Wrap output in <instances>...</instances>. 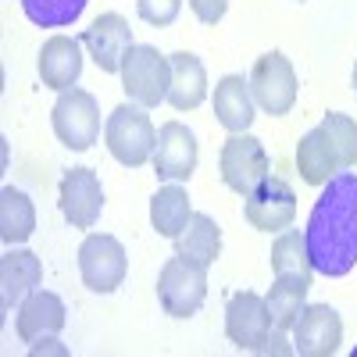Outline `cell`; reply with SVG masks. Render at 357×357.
Returning <instances> with one entry per match:
<instances>
[{"label":"cell","mask_w":357,"mask_h":357,"mask_svg":"<svg viewBox=\"0 0 357 357\" xmlns=\"http://www.w3.org/2000/svg\"><path fill=\"white\" fill-rule=\"evenodd\" d=\"M190 218H193V207H190V193L183 186H161L151 197V222L165 240H178L186 232Z\"/></svg>","instance_id":"22"},{"label":"cell","mask_w":357,"mask_h":357,"mask_svg":"<svg viewBox=\"0 0 357 357\" xmlns=\"http://www.w3.org/2000/svg\"><path fill=\"white\" fill-rule=\"evenodd\" d=\"M272 272L275 279H289V282H304L311 286V254H307V240L301 229H282V236L272 243Z\"/></svg>","instance_id":"21"},{"label":"cell","mask_w":357,"mask_h":357,"mask_svg":"<svg viewBox=\"0 0 357 357\" xmlns=\"http://www.w3.org/2000/svg\"><path fill=\"white\" fill-rule=\"evenodd\" d=\"M43 279V264L33 250H8L0 257V293H4V307L11 311L18 301H25Z\"/></svg>","instance_id":"19"},{"label":"cell","mask_w":357,"mask_h":357,"mask_svg":"<svg viewBox=\"0 0 357 357\" xmlns=\"http://www.w3.org/2000/svg\"><path fill=\"white\" fill-rule=\"evenodd\" d=\"M215 114L229 132H247L254 122V93L243 75H225L215 86Z\"/></svg>","instance_id":"20"},{"label":"cell","mask_w":357,"mask_h":357,"mask_svg":"<svg viewBox=\"0 0 357 357\" xmlns=\"http://www.w3.org/2000/svg\"><path fill=\"white\" fill-rule=\"evenodd\" d=\"M207 296V264L175 254L158 275V301L172 318H193Z\"/></svg>","instance_id":"3"},{"label":"cell","mask_w":357,"mask_h":357,"mask_svg":"<svg viewBox=\"0 0 357 357\" xmlns=\"http://www.w3.org/2000/svg\"><path fill=\"white\" fill-rule=\"evenodd\" d=\"M307 289L311 286H304V282H289V279H275L272 282V289H268V296H264V304H268V314H272V325L275 329H293L296 325V318H301V311L307 307L304 301H307Z\"/></svg>","instance_id":"25"},{"label":"cell","mask_w":357,"mask_h":357,"mask_svg":"<svg viewBox=\"0 0 357 357\" xmlns=\"http://www.w3.org/2000/svg\"><path fill=\"white\" fill-rule=\"evenodd\" d=\"M54 136L61 139L68 151H89L100 136V107H97V97L86 93V89L72 86L65 89L54 104Z\"/></svg>","instance_id":"5"},{"label":"cell","mask_w":357,"mask_h":357,"mask_svg":"<svg viewBox=\"0 0 357 357\" xmlns=\"http://www.w3.org/2000/svg\"><path fill=\"white\" fill-rule=\"evenodd\" d=\"M354 93H357V65H354Z\"/></svg>","instance_id":"30"},{"label":"cell","mask_w":357,"mask_h":357,"mask_svg":"<svg viewBox=\"0 0 357 357\" xmlns=\"http://www.w3.org/2000/svg\"><path fill=\"white\" fill-rule=\"evenodd\" d=\"M318 126L325 129V136L333 139L336 154H340V165L343 168H354L357 165V122H354V118L350 114H340V111H329Z\"/></svg>","instance_id":"27"},{"label":"cell","mask_w":357,"mask_h":357,"mask_svg":"<svg viewBox=\"0 0 357 357\" xmlns=\"http://www.w3.org/2000/svg\"><path fill=\"white\" fill-rule=\"evenodd\" d=\"M82 75V40L75 36H65L57 33L43 43L40 50V79L43 86L57 89V93H65V89H72Z\"/></svg>","instance_id":"16"},{"label":"cell","mask_w":357,"mask_h":357,"mask_svg":"<svg viewBox=\"0 0 357 357\" xmlns=\"http://www.w3.org/2000/svg\"><path fill=\"white\" fill-rule=\"evenodd\" d=\"M136 11L146 25H172L178 18V11H183V0H136Z\"/></svg>","instance_id":"28"},{"label":"cell","mask_w":357,"mask_h":357,"mask_svg":"<svg viewBox=\"0 0 357 357\" xmlns=\"http://www.w3.org/2000/svg\"><path fill=\"white\" fill-rule=\"evenodd\" d=\"M79 40L89 47V57L97 61L100 72H122V61L132 47V29L118 11H107L89 25Z\"/></svg>","instance_id":"14"},{"label":"cell","mask_w":357,"mask_h":357,"mask_svg":"<svg viewBox=\"0 0 357 357\" xmlns=\"http://www.w3.org/2000/svg\"><path fill=\"white\" fill-rule=\"evenodd\" d=\"M154 172L158 178H168V183H186L197 172V139L183 122H165L158 129Z\"/></svg>","instance_id":"13"},{"label":"cell","mask_w":357,"mask_h":357,"mask_svg":"<svg viewBox=\"0 0 357 357\" xmlns=\"http://www.w3.org/2000/svg\"><path fill=\"white\" fill-rule=\"evenodd\" d=\"M104 211V186L93 168H72L61 178V215L75 229H93Z\"/></svg>","instance_id":"12"},{"label":"cell","mask_w":357,"mask_h":357,"mask_svg":"<svg viewBox=\"0 0 357 357\" xmlns=\"http://www.w3.org/2000/svg\"><path fill=\"white\" fill-rule=\"evenodd\" d=\"M175 254L193 257V261H200V264L211 268V264L218 261V254H222V229H218V222H215L211 215L193 211L186 232L175 240Z\"/></svg>","instance_id":"24"},{"label":"cell","mask_w":357,"mask_h":357,"mask_svg":"<svg viewBox=\"0 0 357 357\" xmlns=\"http://www.w3.org/2000/svg\"><path fill=\"white\" fill-rule=\"evenodd\" d=\"M86 4L89 0H22V11L40 29H68L72 22H79Z\"/></svg>","instance_id":"26"},{"label":"cell","mask_w":357,"mask_h":357,"mask_svg":"<svg viewBox=\"0 0 357 357\" xmlns=\"http://www.w3.org/2000/svg\"><path fill=\"white\" fill-rule=\"evenodd\" d=\"M272 314H268V304L264 296L243 289L236 293L229 307H225V336L240 347V350H250V354H261L268 336H272Z\"/></svg>","instance_id":"10"},{"label":"cell","mask_w":357,"mask_h":357,"mask_svg":"<svg viewBox=\"0 0 357 357\" xmlns=\"http://www.w3.org/2000/svg\"><path fill=\"white\" fill-rule=\"evenodd\" d=\"M104 139L107 151L118 165L126 168H139L146 161H154V146H158V132L151 126V114L139 104H118L107 114L104 126Z\"/></svg>","instance_id":"2"},{"label":"cell","mask_w":357,"mask_h":357,"mask_svg":"<svg viewBox=\"0 0 357 357\" xmlns=\"http://www.w3.org/2000/svg\"><path fill=\"white\" fill-rule=\"evenodd\" d=\"M36 232V207L22 190L4 186L0 190V240L8 247L25 243Z\"/></svg>","instance_id":"23"},{"label":"cell","mask_w":357,"mask_h":357,"mask_svg":"<svg viewBox=\"0 0 357 357\" xmlns=\"http://www.w3.org/2000/svg\"><path fill=\"white\" fill-rule=\"evenodd\" d=\"M250 93H254V104L264 111V114H289L293 104H296V72L289 65V57L272 50L254 61V72H250Z\"/></svg>","instance_id":"7"},{"label":"cell","mask_w":357,"mask_h":357,"mask_svg":"<svg viewBox=\"0 0 357 357\" xmlns=\"http://www.w3.org/2000/svg\"><path fill=\"white\" fill-rule=\"evenodd\" d=\"M190 8H193V15H197L204 25H215V22L225 18L229 0H190Z\"/></svg>","instance_id":"29"},{"label":"cell","mask_w":357,"mask_h":357,"mask_svg":"<svg viewBox=\"0 0 357 357\" xmlns=\"http://www.w3.org/2000/svg\"><path fill=\"white\" fill-rule=\"evenodd\" d=\"M218 172H222V183L229 190L247 197L261 183V178H268V154H264L261 139L257 136H247V132H232L222 143Z\"/></svg>","instance_id":"8"},{"label":"cell","mask_w":357,"mask_h":357,"mask_svg":"<svg viewBox=\"0 0 357 357\" xmlns=\"http://www.w3.org/2000/svg\"><path fill=\"white\" fill-rule=\"evenodd\" d=\"M129 272V257L126 247L107 232H89L82 247H79V275L86 282V289L93 293H114L126 282Z\"/></svg>","instance_id":"6"},{"label":"cell","mask_w":357,"mask_h":357,"mask_svg":"<svg viewBox=\"0 0 357 357\" xmlns=\"http://www.w3.org/2000/svg\"><path fill=\"white\" fill-rule=\"evenodd\" d=\"M247 222L261 232H282L296 218V193L286 178L268 175L247 193Z\"/></svg>","instance_id":"9"},{"label":"cell","mask_w":357,"mask_h":357,"mask_svg":"<svg viewBox=\"0 0 357 357\" xmlns=\"http://www.w3.org/2000/svg\"><path fill=\"white\" fill-rule=\"evenodd\" d=\"M168 86H172V61L146 43H132L126 61H122V89L129 93L132 104L139 107H158L168 100Z\"/></svg>","instance_id":"4"},{"label":"cell","mask_w":357,"mask_h":357,"mask_svg":"<svg viewBox=\"0 0 357 357\" xmlns=\"http://www.w3.org/2000/svg\"><path fill=\"white\" fill-rule=\"evenodd\" d=\"M296 168H301V178L307 186H325L336 172H343L336 146L325 136L321 126H314L307 136H301V143H296Z\"/></svg>","instance_id":"17"},{"label":"cell","mask_w":357,"mask_h":357,"mask_svg":"<svg viewBox=\"0 0 357 357\" xmlns=\"http://www.w3.org/2000/svg\"><path fill=\"white\" fill-rule=\"evenodd\" d=\"M314 272L340 279L357 264V175L336 172L311 207L304 229Z\"/></svg>","instance_id":"1"},{"label":"cell","mask_w":357,"mask_h":357,"mask_svg":"<svg viewBox=\"0 0 357 357\" xmlns=\"http://www.w3.org/2000/svg\"><path fill=\"white\" fill-rule=\"evenodd\" d=\"M172 61V86H168V104L175 111H193L207 97V72L200 65V57L190 50H178L168 57Z\"/></svg>","instance_id":"18"},{"label":"cell","mask_w":357,"mask_h":357,"mask_svg":"<svg viewBox=\"0 0 357 357\" xmlns=\"http://www.w3.org/2000/svg\"><path fill=\"white\" fill-rule=\"evenodd\" d=\"M65 304L61 296L50 289H33L22 301L18 314H15V333L22 343H40L47 336H57L65 329Z\"/></svg>","instance_id":"15"},{"label":"cell","mask_w":357,"mask_h":357,"mask_svg":"<svg viewBox=\"0 0 357 357\" xmlns=\"http://www.w3.org/2000/svg\"><path fill=\"white\" fill-rule=\"evenodd\" d=\"M343 343V321L336 307L329 304H311L301 311L293 325V354L301 357H333Z\"/></svg>","instance_id":"11"}]
</instances>
